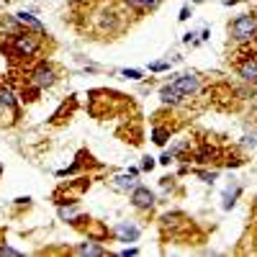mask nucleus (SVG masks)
I'll list each match as a JSON object with an SVG mask.
<instances>
[{
	"label": "nucleus",
	"instance_id": "nucleus-1",
	"mask_svg": "<svg viewBox=\"0 0 257 257\" xmlns=\"http://www.w3.org/2000/svg\"><path fill=\"white\" fill-rule=\"evenodd\" d=\"M198 88H201V77L196 72H185V75L175 77L170 85H165L160 90V98H162V103H180L183 98L196 93Z\"/></svg>",
	"mask_w": 257,
	"mask_h": 257
},
{
	"label": "nucleus",
	"instance_id": "nucleus-2",
	"mask_svg": "<svg viewBox=\"0 0 257 257\" xmlns=\"http://www.w3.org/2000/svg\"><path fill=\"white\" fill-rule=\"evenodd\" d=\"M39 52V39L29 31H18L13 34L6 44H3V54H11V59H29Z\"/></svg>",
	"mask_w": 257,
	"mask_h": 257
},
{
	"label": "nucleus",
	"instance_id": "nucleus-3",
	"mask_svg": "<svg viewBox=\"0 0 257 257\" xmlns=\"http://www.w3.org/2000/svg\"><path fill=\"white\" fill-rule=\"evenodd\" d=\"M229 34L234 41H252L257 36V13H242L229 24Z\"/></svg>",
	"mask_w": 257,
	"mask_h": 257
},
{
	"label": "nucleus",
	"instance_id": "nucleus-4",
	"mask_svg": "<svg viewBox=\"0 0 257 257\" xmlns=\"http://www.w3.org/2000/svg\"><path fill=\"white\" fill-rule=\"evenodd\" d=\"M29 82L31 85H36V88H52V85L57 82V72H54V67L52 64H47V62H39L36 67L29 72Z\"/></svg>",
	"mask_w": 257,
	"mask_h": 257
},
{
	"label": "nucleus",
	"instance_id": "nucleus-5",
	"mask_svg": "<svg viewBox=\"0 0 257 257\" xmlns=\"http://www.w3.org/2000/svg\"><path fill=\"white\" fill-rule=\"evenodd\" d=\"M132 203H134V208H139V211L152 208V206H155V193L149 190V188H144V185H137V188L132 190Z\"/></svg>",
	"mask_w": 257,
	"mask_h": 257
},
{
	"label": "nucleus",
	"instance_id": "nucleus-6",
	"mask_svg": "<svg viewBox=\"0 0 257 257\" xmlns=\"http://www.w3.org/2000/svg\"><path fill=\"white\" fill-rule=\"evenodd\" d=\"M137 175H139V170L132 167L126 175H118V178L113 180V188H116V190H123V193H126V190H134V188H137V180H134Z\"/></svg>",
	"mask_w": 257,
	"mask_h": 257
},
{
	"label": "nucleus",
	"instance_id": "nucleus-7",
	"mask_svg": "<svg viewBox=\"0 0 257 257\" xmlns=\"http://www.w3.org/2000/svg\"><path fill=\"white\" fill-rule=\"evenodd\" d=\"M237 70H239V77H242V80L257 82V57H247Z\"/></svg>",
	"mask_w": 257,
	"mask_h": 257
},
{
	"label": "nucleus",
	"instance_id": "nucleus-8",
	"mask_svg": "<svg viewBox=\"0 0 257 257\" xmlns=\"http://www.w3.org/2000/svg\"><path fill=\"white\" fill-rule=\"evenodd\" d=\"M16 18L21 21V26H29V29H34V31H36L39 36H44V34H47L44 24H41V21H39L36 16H31V13H26V11H24V13H18Z\"/></svg>",
	"mask_w": 257,
	"mask_h": 257
},
{
	"label": "nucleus",
	"instance_id": "nucleus-9",
	"mask_svg": "<svg viewBox=\"0 0 257 257\" xmlns=\"http://www.w3.org/2000/svg\"><path fill=\"white\" fill-rule=\"evenodd\" d=\"M116 237L121 242H137L139 239V226H134V224H118L116 226Z\"/></svg>",
	"mask_w": 257,
	"mask_h": 257
},
{
	"label": "nucleus",
	"instance_id": "nucleus-10",
	"mask_svg": "<svg viewBox=\"0 0 257 257\" xmlns=\"http://www.w3.org/2000/svg\"><path fill=\"white\" fill-rule=\"evenodd\" d=\"M0 108H8V111L16 108V95L11 88H0Z\"/></svg>",
	"mask_w": 257,
	"mask_h": 257
},
{
	"label": "nucleus",
	"instance_id": "nucleus-11",
	"mask_svg": "<svg viewBox=\"0 0 257 257\" xmlns=\"http://www.w3.org/2000/svg\"><path fill=\"white\" fill-rule=\"evenodd\" d=\"M216 149H213V147H203V149H198V152H196V160L201 162V165H206V162H213V160H216Z\"/></svg>",
	"mask_w": 257,
	"mask_h": 257
},
{
	"label": "nucleus",
	"instance_id": "nucleus-12",
	"mask_svg": "<svg viewBox=\"0 0 257 257\" xmlns=\"http://www.w3.org/2000/svg\"><path fill=\"white\" fill-rule=\"evenodd\" d=\"M75 252H77V254H105V249H103L100 244H93V242H88V244H80Z\"/></svg>",
	"mask_w": 257,
	"mask_h": 257
},
{
	"label": "nucleus",
	"instance_id": "nucleus-13",
	"mask_svg": "<svg viewBox=\"0 0 257 257\" xmlns=\"http://www.w3.org/2000/svg\"><path fill=\"white\" fill-rule=\"evenodd\" d=\"M239 196V185H234V188H229L226 193H224V208H231L234 206V198Z\"/></svg>",
	"mask_w": 257,
	"mask_h": 257
},
{
	"label": "nucleus",
	"instance_id": "nucleus-14",
	"mask_svg": "<svg viewBox=\"0 0 257 257\" xmlns=\"http://www.w3.org/2000/svg\"><path fill=\"white\" fill-rule=\"evenodd\" d=\"M152 139H155V144H160V147H162V144H167L170 132H167V128H160V126H157L155 132H152Z\"/></svg>",
	"mask_w": 257,
	"mask_h": 257
},
{
	"label": "nucleus",
	"instance_id": "nucleus-15",
	"mask_svg": "<svg viewBox=\"0 0 257 257\" xmlns=\"http://www.w3.org/2000/svg\"><path fill=\"white\" fill-rule=\"evenodd\" d=\"M59 216H62L64 221H75V219H77V211H75V208H59Z\"/></svg>",
	"mask_w": 257,
	"mask_h": 257
},
{
	"label": "nucleus",
	"instance_id": "nucleus-16",
	"mask_svg": "<svg viewBox=\"0 0 257 257\" xmlns=\"http://www.w3.org/2000/svg\"><path fill=\"white\" fill-rule=\"evenodd\" d=\"M149 70L152 72H165V70H170V62H155V64H149Z\"/></svg>",
	"mask_w": 257,
	"mask_h": 257
},
{
	"label": "nucleus",
	"instance_id": "nucleus-17",
	"mask_svg": "<svg viewBox=\"0 0 257 257\" xmlns=\"http://www.w3.org/2000/svg\"><path fill=\"white\" fill-rule=\"evenodd\" d=\"M126 6L134 11H144V0H126Z\"/></svg>",
	"mask_w": 257,
	"mask_h": 257
},
{
	"label": "nucleus",
	"instance_id": "nucleus-18",
	"mask_svg": "<svg viewBox=\"0 0 257 257\" xmlns=\"http://www.w3.org/2000/svg\"><path fill=\"white\" fill-rule=\"evenodd\" d=\"M121 75H123V77H128V80H139V77H142V72H139V70H123Z\"/></svg>",
	"mask_w": 257,
	"mask_h": 257
},
{
	"label": "nucleus",
	"instance_id": "nucleus-19",
	"mask_svg": "<svg viewBox=\"0 0 257 257\" xmlns=\"http://www.w3.org/2000/svg\"><path fill=\"white\" fill-rule=\"evenodd\" d=\"M160 3H162V0H144V11H155Z\"/></svg>",
	"mask_w": 257,
	"mask_h": 257
},
{
	"label": "nucleus",
	"instance_id": "nucleus-20",
	"mask_svg": "<svg viewBox=\"0 0 257 257\" xmlns=\"http://www.w3.org/2000/svg\"><path fill=\"white\" fill-rule=\"evenodd\" d=\"M201 178H203V183H213L216 180V173H198Z\"/></svg>",
	"mask_w": 257,
	"mask_h": 257
},
{
	"label": "nucleus",
	"instance_id": "nucleus-21",
	"mask_svg": "<svg viewBox=\"0 0 257 257\" xmlns=\"http://www.w3.org/2000/svg\"><path fill=\"white\" fill-rule=\"evenodd\" d=\"M155 167V160L152 157H144V162H142V170H152Z\"/></svg>",
	"mask_w": 257,
	"mask_h": 257
},
{
	"label": "nucleus",
	"instance_id": "nucleus-22",
	"mask_svg": "<svg viewBox=\"0 0 257 257\" xmlns=\"http://www.w3.org/2000/svg\"><path fill=\"white\" fill-rule=\"evenodd\" d=\"M0 254H11V257H16L18 249H13V247H0Z\"/></svg>",
	"mask_w": 257,
	"mask_h": 257
},
{
	"label": "nucleus",
	"instance_id": "nucleus-23",
	"mask_svg": "<svg viewBox=\"0 0 257 257\" xmlns=\"http://www.w3.org/2000/svg\"><path fill=\"white\" fill-rule=\"evenodd\" d=\"M134 254H137V247H128V249L121 252V257H134Z\"/></svg>",
	"mask_w": 257,
	"mask_h": 257
},
{
	"label": "nucleus",
	"instance_id": "nucleus-24",
	"mask_svg": "<svg viewBox=\"0 0 257 257\" xmlns=\"http://www.w3.org/2000/svg\"><path fill=\"white\" fill-rule=\"evenodd\" d=\"M188 18H190V8H183L180 11V21H188Z\"/></svg>",
	"mask_w": 257,
	"mask_h": 257
},
{
	"label": "nucleus",
	"instance_id": "nucleus-25",
	"mask_svg": "<svg viewBox=\"0 0 257 257\" xmlns=\"http://www.w3.org/2000/svg\"><path fill=\"white\" fill-rule=\"evenodd\" d=\"M0 173H3V165H0Z\"/></svg>",
	"mask_w": 257,
	"mask_h": 257
}]
</instances>
